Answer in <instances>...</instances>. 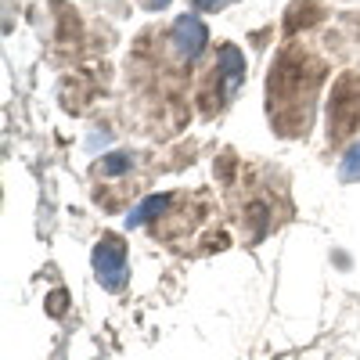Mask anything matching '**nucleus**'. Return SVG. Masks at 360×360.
<instances>
[{
  "label": "nucleus",
  "mask_w": 360,
  "mask_h": 360,
  "mask_svg": "<svg viewBox=\"0 0 360 360\" xmlns=\"http://www.w3.org/2000/svg\"><path fill=\"white\" fill-rule=\"evenodd\" d=\"M94 274L108 292H119L127 285V245L115 234H105L94 249Z\"/></svg>",
  "instance_id": "1"
},
{
  "label": "nucleus",
  "mask_w": 360,
  "mask_h": 360,
  "mask_svg": "<svg viewBox=\"0 0 360 360\" xmlns=\"http://www.w3.org/2000/svg\"><path fill=\"white\" fill-rule=\"evenodd\" d=\"M169 40H173V47H176L180 58L195 62V58L205 51V44H209V29H205V22L198 15H180L173 22V37Z\"/></svg>",
  "instance_id": "2"
},
{
  "label": "nucleus",
  "mask_w": 360,
  "mask_h": 360,
  "mask_svg": "<svg viewBox=\"0 0 360 360\" xmlns=\"http://www.w3.org/2000/svg\"><path fill=\"white\" fill-rule=\"evenodd\" d=\"M217 76L224 79V98H231L234 90L245 83V54L238 47H224L220 62H217Z\"/></svg>",
  "instance_id": "3"
},
{
  "label": "nucleus",
  "mask_w": 360,
  "mask_h": 360,
  "mask_svg": "<svg viewBox=\"0 0 360 360\" xmlns=\"http://www.w3.org/2000/svg\"><path fill=\"white\" fill-rule=\"evenodd\" d=\"M169 195H152V198H144L137 209H134V213L127 217V224L130 227H141V224H148V220H155L159 213H166V209H169Z\"/></svg>",
  "instance_id": "4"
},
{
  "label": "nucleus",
  "mask_w": 360,
  "mask_h": 360,
  "mask_svg": "<svg viewBox=\"0 0 360 360\" xmlns=\"http://www.w3.org/2000/svg\"><path fill=\"white\" fill-rule=\"evenodd\" d=\"M339 176L346 180V184H353V180H360V141L349 148V152L342 155V162H339Z\"/></svg>",
  "instance_id": "5"
},
{
  "label": "nucleus",
  "mask_w": 360,
  "mask_h": 360,
  "mask_svg": "<svg viewBox=\"0 0 360 360\" xmlns=\"http://www.w3.org/2000/svg\"><path fill=\"white\" fill-rule=\"evenodd\" d=\"M130 166H134V159H130V155H108V159L101 162V169H105V173H127Z\"/></svg>",
  "instance_id": "6"
},
{
  "label": "nucleus",
  "mask_w": 360,
  "mask_h": 360,
  "mask_svg": "<svg viewBox=\"0 0 360 360\" xmlns=\"http://www.w3.org/2000/svg\"><path fill=\"white\" fill-rule=\"evenodd\" d=\"M234 0H195V11H224Z\"/></svg>",
  "instance_id": "7"
},
{
  "label": "nucleus",
  "mask_w": 360,
  "mask_h": 360,
  "mask_svg": "<svg viewBox=\"0 0 360 360\" xmlns=\"http://www.w3.org/2000/svg\"><path fill=\"white\" fill-rule=\"evenodd\" d=\"M166 4H169V0H148V8H155V11H159V8H166Z\"/></svg>",
  "instance_id": "8"
}]
</instances>
